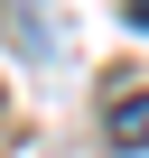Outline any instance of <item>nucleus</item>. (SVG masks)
I'll return each instance as SVG.
<instances>
[{"instance_id":"f257e3e1","label":"nucleus","mask_w":149,"mask_h":158,"mask_svg":"<svg viewBox=\"0 0 149 158\" xmlns=\"http://www.w3.org/2000/svg\"><path fill=\"white\" fill-rule=\"evenodd\" d=\"M112 149H149V93H130L112 112Z\"/></svg>"},{"instance_id":"f03ea898","label":"nucleus","mask_w":149,"mask_h":158,"mask_svg":"<svg viewBox=\"0 0 149 158\" xmlns=\"http://www.w3.org/2000/svg\"><path fill=\"white\" fill-rule=\"evenodd\" d=\"M130 19H140V28H149V0H130Z\"/></svg>"}]
</instances>
